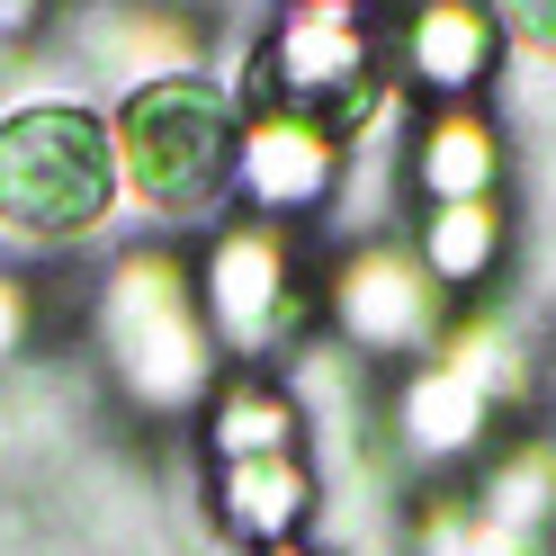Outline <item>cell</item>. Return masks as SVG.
Wrapping results in <instances>:
<instances>
[{
	"mask_svg": "<svg viewBox=\"0 0 556 556\" xmlns=\"http://www.w3.org/2000/svg\"><path fill=\"white\" fill-rule=\"evenodd\" d=\"M109 144H117V180L162 206V216H206L233 189V153H242V117L233 90L206 73H162L117 90L109 109Z\"/></svg>",
	"mask_w": 556,
	"mask_h": 556,
	"instance_id": "1",
	"label": "cell"
},
{
	"mask_svg": "<svg viewBox=\"0 0 556 556\" xmlns=\"http://www.w3.org/2000/svg\"><path fill=\"white\" fill-rule=\"evenodd\" d=\"M117 144L109 117L81 99H27L0 117V225L27 242L99 233L117 206Z\"/></svg>",
	"mask_w": 556,
	"mask_h": 556,
	"instance_id": "2",
	"label": "cell"
},
{
	"mask_svg": "<svg viewBox=\"0 0 556 556\" xmlns=\"http://www.w3.org/2000/svg\"><path fill=\"white\" fill-rule=\"evenodd\" d=\"M99 351H109L126 404L144 413H189L216 387V332L170 252H126L99 288Z\"/></svg>",
	"mask_w": 556,
	"mask_h": 556,
	"instance_id": "3",
	"label": "cell"
},
{
	"mask_svg": "<svg viewBox=\"0 0 556 556\" xmlns=\"http://www.w3.org/2000/svg\"><path fill=\"white\" fill-rule=\"evenodd\" d=\"M252 109H288L305 126H324L332 144H359V135L387 117L368 18L351 0H296V10L269 27L261 63H252Z\"/></svg>",
	"mask_w": 556,
	"mask_h": 556,
	"instance_id": "4",
	"label": "cell"
},
{
	"mask_svg": "<svg viewBox=\"0 0 556 556\" xmlns=\"http://www.w3.org/2000/svg\"><path fill=\"white\" fill-rule=\"evenodd\" d=\"M198 305H206V332L225 351L261 359L296 332V269H288V233L278 225H233L206 242V269H198Z\"/></svg>",
	"mask_w": 556,
	"mask_h": 556,
	"instance_id": "5",
	"label": "cell"
},
{
	"mask_svg": "<svg viewBox=\"0 0 556 556\" xmlns=\"http://www.w3.org/2000/svg\"><path fill=\"white\" fill-rule=\"evenodd\" d=\"M332 324L351 351L377 359H404V351H431L440 341V278L422 269L413 242H368L332 269Z\"/></svg>",
	"mask_w": 556,
	"mask_h": 556,
	"instance_id": "6",
	"label": "cell"
},
{
	"mask_svg": "<svg viewBox=\"0 0 556 556\" xmlns=\"http://www.w3.org/2000/svg\"><path fill=\"white\" fill-rule=\"evenodd\" d=\"M233 189L252 206H288V216H305V206H324L341 189V144L324 126H305L288 109H252L242 117V153H233Z\"/></svg>",
	"mask_w": 556,
	"mask_h": 556,
	"instance_id": "7",
	"label": "cell"
},
{
	"mask_svg": "<svg viewBox=\"0 0 556 556\" xmlns=\"http://www.w3.org/2000/svg\"><path fill=\"white\" fill-rule=\"evenodd\" d=\"M484 422H494V395H484L448 351H440L431 368H413L404 395H395V431H404V448H413L422 467L476 458V448H484Z\"/></svg>",
	"mask_w": 556,
	"mask_h": 556,
	"instance_id": "8",
	"label": "cell"
},
{
	"mask_svg": "<svg viewBox=\"0 0 556 556\" xmlns=\"http://www.w3.org/2000/svg\"><path fill=\"white\" fill-rule=\"evenodd\" d=\"M404 73L440 99H467L494 73V0H413L404 10Z\"/></svg>",
	"mask_w": 556,
	"mask_h": 556,
	"instance_id": "9",
	"label": "cell"
},
{
	"mask_svg": "<svg viewBox=\"0 0 556 556\" xmlns=\"http://www.w3.org/2000/svg\"><path fill=\"white\" fill-rule=\"evenodd\" d=\"M81 46H90V63L117 90L162 81V73H198V37L170 10H144V0H109V10H90L81 18Z\"/></svg>",
	"mask_w": 556,
	"mask_h": 556,
	"instance_id": "10",
	"label": "cell"
},
{
	"mask_svg": "<svg viewBox=\"0 0 556 556\" xmlns=\"http://www.w3.org/2000/svg\"><path fill=\"white\" fill-rule=\"evenodd\" d=\"M494 180H503V135L484 126V109H467V99L431 109V126L413 135V189L431 206H458V198H494Z\"/></svg>",
	"mask_w": 556,
	"mask_h": 556,
	"instance_id": "11",
	"label": "cell"
},
{
	"mask_svg": "<svg viewBox=\"0 0 556 556\" xmlns=\"http://www.w3.org/2000/svg\"><path fill=\"white\" fill-rule=\"evenodd\" d=\"M216 511L233 520L242 539H269L288 547L305 530V511H315V467L296 458V448H278V458H233L216 476Z\"/></svg>",
	"mask_w": 556,
	"mask_h": 556,
	"instance_id": "12",
	"label": "cell"
},
{
	"mask_svg": "<svg viewBox=\"0 0 556 556\" xmlns=\"http://www.w3.org/2000/svg\"><path fill=\"white\" fill-rule=\"evenodd\" d=\"M422 269L440 278V288H476V278H494L503 261V198H458V206H431L422 225Z\"/></svg>",
	"mask_w": 556,
	"mask_h": 556,
	"instance_id": "13",
	"label": "cell"
},
{
	"mask_svg": "<svg viewBox=\"0 0 556 556\" xmlns=\"http://www.w3.org/2000/svg\"><path fill=\"white\" fill-rule=\"evenodd\" d=\"M296 395L288 387H261V377H242V387L216 395V413H206V448H216V467L233 458H278V448H296Z\"/></svg>",
	"mask_w": 556,
	"mask_h": 556,
	"instance_id": "14",
	"label": "cell"
},
{
	"mask_svg": "<svg viewBox=\"0 0 556 556\" xmlns=\"http://www.w3.org/2000/svg\"><path fill=\"white\" fill-rule=\"evenodd\" d=\"M476 511L503 520L511 539H547V520H556V448L547 440L503 448V458L484 467V484H476Z\"/></svg>",
	"mask_w": 556,
	"mask_h": 556,
	"instance_id": "15",
	"label": "cell"
},
{
	"mask_svg": "<svg viewBox=\"0 0 556 556\" xmlns=\"http://www.w3.org/2000/svg\"><path fill=\"white\" fill-rule=\"evenodd\" d=\"M422 556H539V539H511L503 520H484L476 503H440L422 520Z\"/></svg>",
	"mask_w": 556,
	"mask_h": 556,
	"instance_id": "16",
	"label": "cell"
},
{
	"mask_svg": "<svg viewBox=\"0 0 556 556\" xmlns=\"http://www.w3.org/2000/svg\"><path fill=\"white\" fill-rule=\"evenodd\" d=\"M494 27H503L520 54L556 63V0H494Z\"/></svg>",
	"mask_w": 556,
	"mask_h": 556,
	"instance_id": "17",
	"label": "cell"
},
{
	"mask_svg": "<svg viewBox=\"0 0 556 556\" xmlns=\"http://www.w3.org/2000/svg\"><path fill=\"white\" fill-rule=\"evenodd\" d=\"M27 324H37V315H27V288H18L10 269H0V359H18V341H27Z\"/></svg>",
	"mask_w": 556,
	"mask_h": 556,
	"instance_id": "18",
	"label": "cell"
},
{
	"mask_svg": "<svg viewBox=\"0 0 556 556\" xmlns=\"http://www.w3.org/2000/svg\"><path fill=\"white\" fill-rule=\"evenodd\" d=\"M37 10H46V0H0V46H18L27 27H37Z\"/></svg>",
	"mask_w": 556,
	"mask_h": 556,
	"instance_id": "19",
	"label": "cell"
},
{
	"mask_svg": "<svg viewBox=\"0 0 556 556\" xmlns=\"http://www.w3.org/2000/svg\"><path fill=\"white\" fill-rule=\"evenodd\" d=\"M261 556H315V547H296V539H288V547H261Z\"/></svg>",
	"mask_w": 556,
	"mask_h": 556,
	"instance_id": "20",
	"label": "cell"
}]
</instances>
